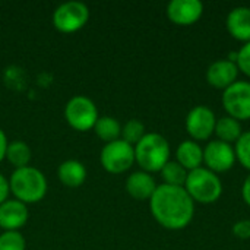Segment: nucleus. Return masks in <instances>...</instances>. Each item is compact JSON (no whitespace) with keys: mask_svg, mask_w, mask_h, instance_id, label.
<instances>
[{"mask_svg":"<svg viewBox=\"0 0 250 250\" xmlns=\"http://www.w3.org/2000/svg\"><path fill=\"white\" fill-rule=\"evenodd\" d=\"M151 214L155 221L167 230L188 227L195 215V202L185 188L160 185L149 199Z\"/></svg>","mask_w":250,"mask_h":250,"instance_id":"f257e3e1","label":"nucleus"},{"mask_svg":"<svg viewBox=\"0 0 250 250\" xmlns=\"http://www.w3.org/2000/svg\"><path fill=\"white\" fill-rule=\"evenodd\" d=\"M135 161L142 171L157 173L170 161V144L160 133H145L135 145Z\"/></svg>","mask_w":250,"mask_h":250,"instance_id":"f03ea898","label":"nucleus"},{"mask_svg":"<svg viewBox=\"0 0 250 250\" xmlns=\"http://www.w3.org/2000/svg\"><path fill=\"white\" fill-rule=\"evenodd\" d=\"M9 188L13 196L26 204L40 202L47 193V180L45 176L35 167H23L16 168L10 179Z\"/></svg>","mask_w":250,"mask_h":250,"instance_id":"7ed1b4c3","label":"nucleus"},{"mask_svg":"<svg viewBox=\"0 0 250 250\" xmlns=\"http://www.w3.org/2000/svg\"><path fill=\"white\" fill-rule=\"evenodd\" d=\"M185 189L193 202L209 205L220 199L223 193V183L214 171L207 167H199L188 173Z\"/></svg>","mask_w":250,"mask_h":250,"instance_id":"20e7f679","label":"nucleus"},{"mask_svg":"<svg viewBox=\"0 0 250 250\" xmlns=\"http://www.w3.org/2000/svg\"><path fill=\"white\" fill-rule=\"evenodd\" d=\"M66 122L79 132H86L94 129L98 120V110L94 101L83 95H76L70 98L64 107Z\"/></svg>","mask_w":250,"mask_h":250,"instance_id":"39448f33","label":"nucleus"},{"mask_svg":"<svg viewBox=\"0 0 250 250\" xmlns=\"http://www.w3.org/2000/svg\"><path fill=\"white\" fill-rule=\"evenodd\" d=\"M100 161L104 170L111 174L127 171L135 163V146L123 139H117L104 145L100 154Z\"/></svg>","mask_w":250,"mask_h":250,"instance_id":"423d86ee","label":"nucleus"},{"mask_svg":"<svg viewBox=\"0 0 250 250\" xmlns=\"http://www.w3.org/2000/svg\"><path fill=\"white\" fill-rule=\"evenodd\" d=\"M89 19V9L85 3L70 0L62 3L53 13V25L60 32H76Z\"/></svg>","mask_w":250,"mask_h":250,"instance_id":"0eeeda50","label":"nucleus"},{"mask_svg":"<svg viewBox=\"0 0 250 250\" xmlns=\"http://www.w3.org/2000/svg\"><path fill=\"white\" fill-rule=\"evenodd\" d=\"M223 107L230 117L242 122L250 119V82L237 81L223 92Z\"/></svg>","mask_w":250,"mask_h":250,"instance_id":"6e6552de","label":"nucleus"},{"mask_svg":"<svg viewBox=\"0 0 250 250\" xmlns=\"http://www.w3.org/2000/svg\"><path fill=\"white\" fill-rule=\"evenodd\" d=\"M217 117L207 105L193 107L186 117V130L190 138L196 141H207L215 130Z\"/></svg>","mask_w":250,"mask_h":250,"instance_id":"1a4fd4ad","label":"nucleus"},{"mask_svg":"<svg viewBox=\"0 0 250 250\" xmlns=\"http://www.w3.org/2000/svg\"><path fill=\"white\" fill-rule=\"evenodd\" d=\"M236 152L230 144L221 141H211L204 149V163L208 170L218 173H226L236 164Z\"/></svg>","mask_w":250,"mask_h":250,"instance_id":"9d476101","label":"nucleus"},{"mask_svg":"<svg viewBox=\"0 0 250 250\" xmlns=\"http://www.w3.org/2000/svg\"><path fill=\"white\" fill-rule=\"evenodd\" d=\"M204 4L199 0H173L167 4L168 19L180 26L193 25L201 19Z\"/></svg>","mask_w":250,"mask_h":250,"instance_id":"9b49d317","label":"nucleus"},{"mask_svg":"<svg viewBox=\"0 0 250 250\" xmlns=\"http://www.w3.org/2000/svg\"><path fill=\"white\" fill-rule=\"evenodd\" d=\"M239 67L234 62L224 59L214 62L208 70H207V81L211 86L217 89H227L234 82H237L239 78Z\"/></svg>","mask_w":250,"mask_h":250,"instance_id":"f8f14e48","label":"nucleus"},{"mask_svg":"<svg viewBox=\"0 0 250 250\" xmlns=\"http://www.w3.org/2000/svg\"><path fill=\"white\" fill-rule=\"evenodd\" d=\"M28 221V208L18 199H7L0 205V227L4 231H18Z\"/></svg>","mask_w":250,"mask_h":250,"instance_id":"ddd939ff","label":"nucleus"},{"mask_svg":"<svg viewBox=\"0 0 250 250\" xmlns=\"http://www.w3.org/2000/svg\"><path fill=\"white\" fill-rule=\"evenodd\" d=\"M126 190L136 201H149L157 190V183L149 173L135 171L126 180Z\"/></svg>","mask_w":250,"mask_h":250,"instance_id":"4468645a","label":"nucleus"},{"mask_svg":"<svg viewBox=\"0 0 250 250\" xmlns=\"http://www.w3.org/2000/svg\"><path fill=\"white\" fill-rule=\"evenodd\" d=\"M227 29L230 35L245 44L250 41V7L237 6L227 16Z\"/></svg>","mask_w":250,"mask_h":250,"instance_id":"2eb2a0df","label":"nucleus"},{"mask_svg":"<svg viewBox=\"0 0 250 250\" xmlns=\"http://www.w3.org/2000/svg\"><path fill=\"white\" fill-rule=\"evenodd\" d=\"M177 163L188 171L196 170L204 164V149L195 141H183L176 151Z\"/></svg>","mask_w":250,"mask_h":250,"instance_id":"dca6fc26","label":"nucleus"},{"mask_svg":"<svg viewBox=\"0 0 250 250\" xmlns=\"http://www.w3.org/2000/svg\"><path fill=\"white\" fill-rule=\"evenodd\" d=\"M60 182L67 188H79L86 179V168L78 160H66L57 168Z\"/></svg>","mask_w":250,"mask_h":250,"instance_id":"f3484780","label":"nucleus"},{"mask_svg":"<svg viewBox=\"0 0 250 250\" xmlns=\"http://www.w3.org/2000/svg\"><path fill=\"white\" fill-rule=\"evenodd\" d=\"M214 133L217 135L218 141L231 145L233 142L239 141V138L243 133V127H242V123L239 120H236L230 116H224V117H220L217 120Z\"/></svg>","mask_w":250,"mask_h":250,"instance_id":"a211bd4d","label":"nucleus"},{"mask_svg":"<svg viewBox=\"0 0 250 250\" xmlns=\"http://www.w3.org/2000/svg\"><path fill=\"white\" fill-rule=\"evenodd\" d=\"M94 130L97 133V136L104 141L105 144L117 141L119 136H122V126L120 123L110 116H104V117H98Z\"/></svg>","mask_w":250,"mask_h":250,"instance_id":"6ab92c4d","label":"nucleus"},{"mask_svg":"<svg viewBox=\"0 0 250 250\" xmlns=\"http://www.w3.org/2000/svg\"><path fill=\"white\" fill-rule=\"evenodd\" d=\"M31 148L22 142V141H15L12 144L7 145L6 149V158L9 160V163L16 167V168H23L28 167L29 161H31Z\"/></svg>","mask_w":250,"mask_h":250,"instance_id":"aec40b11","label":"nucleus"},{"mask_svg":"<svg viewBox=\"0 0 250 250\" xmlns=\"http://www.w3.org/2000/svg\"><path fill=\"white\" fill-rule=\"evenodd\" d=\"M160 173L164 180V185L185 188L189 171L185 167H182L177 161H168Z\"/></svg>","mask_w":250,"mask_h":250,"instance_id":"412c9836","label":"nucleus"},{"mask_svg":"<svg viewBox=\"0 0 250 250\" xmlns=\"http://www.w3.org/2000/svg\"><path fill=\"white\" fill-rule=\"evenodd\" d=\"M144 136H145V126L141 120L132 119L126 122V125L122 127V139L132 146H135Z\"/></svg>","mask_w":250,"mask_h":250,"instance_id":"4be33fe9","label":"nucleus"},{"mask_svg":"<svg viewBox=\"0 0 250 250\" xmlns=\"http://www.w3.org/2000/svg\"><path fill=\"white\" fill-rule=\"evenodd\" d=\"M234 152H236V160L240 161V164L245 168L250 170V130L242 133V136L236 142Z\"/></svg>","mask_w":250,"mask_h":250,"instance_id":"5701e85b","label":"nucleus"},{"mask_svg":"<svg viewBox=\"0 0 250 250\" xmlns=\"http://www.w3.org/2000/svg\"><path fill=\"white\" fill-rule=\"evenodd\" d=\"M26 242L19 231H4L0 234V250H25Z\"/></svg>","mask_w":250,"mask_h":250,"instance_id":"b1692460","label":"nucleus"},{"mask_svg":"<svg viewBox=\"0 0 250 250\" xmlns=\"http://www.w3.org/2000/svg\"><path fill=\"white\" fill-rule=\"evenodd\" d=\"M237 67L240 72H243L245 75L250 76V41L246 42L240 51H237V62H236Z\"/></svg>","mask_w":250,"mask_h":250,"instance_id":"393cba45","label":"nucleus"},{"mask_svg":"<svg viewBox=\"0 0 250 250\" xmlns=\"http://www.w3.org/2000/svg\"><path fill=\"white\" fill-rule=\"evenodd\" d=\"M233 234L237 239L249 240L250 239V220H240L233 226Z\"/></svg>","mask_w":250,"mask_h":250,"instance_id":"a878e982","label":"nucleus"},{"mask_svg":"<svg viewBox=\"0 0 250 250\" xmlns=\"http://www.w3.org/2000/svg\"><path fill=\"white\" fill-rule=\"evenodd\" d=\"M9 192H10V188H9V180L0 173V205L7 201V196H9Z\"/></svg>","mask_w":250,"mask_h":250,"instance_id":"bb28decb","label":"nucleus"},{"mask_svg":"<svg viewBox=\"0 0 250 250\" xmlns=\"http://www.w3.org/2000/svg\"><path fill=\"white\" fill-rule=\"evenodd\" d=\"M7 138L4 135V132L0 129V163L3 161V158H6V149H7Z\"/></svg>","mask_w":250,"mask_h":250,"instance_id":"cd10ccee","label":"nucleus"},{"mask_svg":"<svg viewBox=\"0 0 250 250\" xmlns=\"http://www.w3.org/2000/svg\"><path fill=\"white\" fill-rule=\"evenodd\" d=\"M242 195H243L245 202H246V204L250 207V174L246 177V180H245V183H243Z\"/></svg>","mask_w":250,"mask_h":250,"instance_id":"c85d7f7f","label":"nucleus"}]
</instances>
